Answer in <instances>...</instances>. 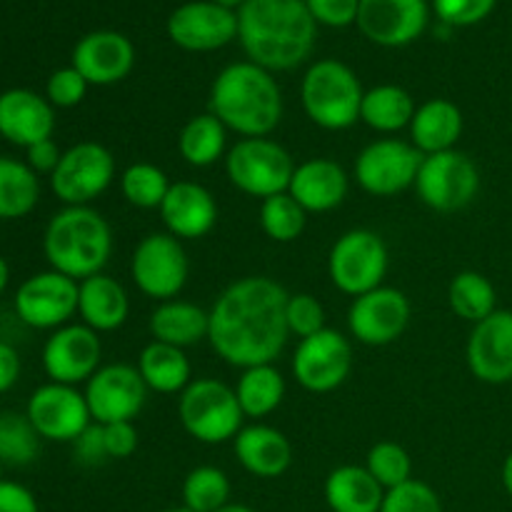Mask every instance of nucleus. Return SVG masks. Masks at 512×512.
<instances>
[{
	"instance_id": "1",
	"label": "nucleus",
	"mask_w": 512,
	"mask_h": 512,
	"mask_svg": "<svg viewBox=\"0 0 512 512\" xmlns=\"http://www.w3.org/2000/svg\"><path fill=\"white\" fill-rule=\"evenodd\" d=\"M288 290L268 275L233 280L210 308L208 343L233 368L275 363L290 338Z\"/></svg>"
},
{
	"instance_id": "2",
	"label": "nucleus",
	"mask_w": 512,
	"mask_h": 512,
	"mask_svg": "<svg viewBox=\"0 0 512 512\" xmlns=\"http://www.w3.org/2000/svg\"><path fill=\"white\" fill-rule=\"evenodd\" d=\"M318 23L305 0H245L238 8V40L250 63L285 73L313 55Z\"/></svg>"
},
{
	"instance_id": "3",
	"label": "nucleus",
	"mask_w": 512,
	"mask_h": 512,
	"mask_svg": "<svg viewBox=\"0 0 512 512\" xmlns=\"http://www.w3.org/2000/svg\"><path fill=\"white\" fill-rule=\"evenodd\" d=\"M208 110L240 138H268L283 120V90L275 73L240 60L215 75Z\"/></svg>"
},
{
	"instance_id": "4",
	"label": "nucleus",
	"mask_w": 512,
	"mask_h": 512,
	"mask_svg": "<svg viewBox=\"0 0 512 512\" xmlns=\"http://www.w3.org/2000/svg\"><path fill=\"white\" fill-rule=\"evenodd\" d=\"M43 253L50 270L80 283L105 270L113 253V228L90 205H65L45 225Z\"/></svg>"
},
{
	"instance_id": "5",
	"label": "nucleus",
	"mask_w": 512,
	"mask_h": 512,
	"mask_svg": "<svg viewBox=\"0 0 512 512\" xmlns=\"http://www.w3.org/2000/svg\"><path fill=\"white\" fill-rule=\"evenodd\" d=\"M363 83L343 60L320 58L308 65L300 80V103L305 115L318 128L340 133L360 120Z\"/></svg>"
},
{
	"instance_id": "6",
	"label": "nucleus",
	"mask_w": 512,
	"mask_h": 512,
	"mask_svg": "<svg viewBox=\"0 0 512 512\" xmlns=\"http://www.w3.org/2000/svg\"><path fill=\"white\" fill-rule=\"evenodd\" d=\"M178 418L185 433L203 445H223L243 430L235 390L215 378H193L178 395Z\"/></svg>"
},
{
	"instance_id": "7",
	"label": "nucleus",
	"mask_w": 512,
	"mask_h": 512,
	"mask_svg": "<svg viewBox=\"0 0 512 512\" xmlns=\"http://www.w3.org/2000/svg\"><path fill=\"white\" fill-rule=\"evenodd\" d=\"M295 160L288 148L268 138H240L225 155V175L230 185L248 198H273L288 193L295 173Z\"/></svg>"
},
{
	"instance_id": "8",
	"label": "nucleus",
	"mask_w": 512,
	"mask_h": 512,
	"mask_svg": "<svg viewBox=\"0 0 512 512\" xmlns=\"http://www.w3.org/2000/svg\"><path fill=\"white\" fill-rule=\"evenodd\" d=\"M390 253L375 230L353 228L340 235L328 253V278L343 295L358 298L385 285Z\"/></svg>"
},
{
	"instance_id": "9",
	"label": "nucleus",
	"mask_w": 512,
	"mask_h": 512,
	"mask_svg": "<svg viewBox=\"0 0 512 512\" xmlns=\"http://www.w3.org/2000/svg\"><path fill=\"white\" fill-rule=\"evenodd\" d=\"M130 278L150 300H175L190 278V260L183 240L170 233H148L130 255Z\"/></svg>"
},
{
	"instance_id": "10",
	"label": "nucleus",
	"mask_w": 512,
	"mask_h": 512,
	"mask_svg": "<svg viewBox=\"0 0 512 512\" xmlns=\"http://www.w3.org/2000/svg\"><path fill=\"white\" fill-rule=\"evenodd\" d=\"M413 188L420 203L435 213H455L478 198L480 170L475 160L458 148L425 155Z\"/></svg>"
},
{
	"instance_id": "11",
	"label": "nucleus",
	"mask_w": 512,
	"mask_h": 512,
	"mask_svg": "<svg viewBox=\"0 0 512 512\" xmlns=\"http://www.w3.org/2000/svg\"><path fill=\"white\" fill-rule=\"evenodd\" d=\"M425 155L410 140L378 138L365 145L353 165L360 190L375 198H393L413 188Z\"/></svg>"
},
{
	"instance_id": "12",
	"label": "nucleus",
	"mask_w": 512,
	"mask_h": 512,
	"mask_svg": "<svg viewBox=\"0 0 512 512\" xmlns=\"http://www.w3.org/2000/svg\"><path fill=\"white\" fill-rule=\"evenodd\" d=\"M115 180V158L95 140L63 150L58 168L50 175V190L63 205H90Z\"/></svg>"
},
{
	"instance_id": "13",
	"label": "nucleus",
	"mask_w": 512,
	"mask_h": 512,
	"mask_svg": "<svg viewBox=\"0 0 512 512\" xmlns=\"http://www.w3.org/2000/svg\"><path fill=\"white\" fill-rule=\"evenodd\" d=\"M293 378L308 393H333L353 370V343L340 330L325 328L303 338L293 353Z\"/></svg>"
},
{
	"instance_id": "14",
	"label": "nucleus",
	"mask_w": 512,
	"mask_h": 512,
	"mask_svg": "<svg viewBox=\"0 0 512 512\" xmlns=\"http://www.w3.org/2000/svg\"><path fill=\"white\" fill-rule=\"evenodd\" d=\"M20 323L35 330H58L78 315V280L43 270L23 280L13 298Z\"/></svg>"
},
{
	"instance_id": "15",
	"label": "nucleus",
	"mask_w": 512,
	"mask_h": 512,
	"mask_svg": "<svg viewBox=\"0 0 512 512\" xmlns=\"http://www.w3.org/2000/svg\"><path fill=\"white\" fill-rule=\"evenodd\" d=\"M85 400L93 423H135L148 400V385L138 368L128 363L100 365L98 373L85 383Z\"/></svg>"
},
{
	"instance_id": "16",
	"label": "nucleus",
	"mask_w": 512,
	"mask_h": 512,
	"mask_svg": "<svg viewBox=\"0 0 512 512\" xmlns=\"http://www.w3.org/2000/svg\"><path fill=\"white\" fill-rule=\"evenodd\" d=\"M410 300L403 290L380 285L370 293L353 298L348 310L350 338L368 348H385L408 330Z\"/></svg>"
},
{
	"instance_id": "17",
	"label": "nucleus",
	"mask_w": 512,
	"mask_h": 512,
	"mask_svg": "<svg viewBox=\"0 0 512 512\" xmlns=\"http://www.w3.org/2000/svg\"><path fill=\"white\" fill-rule=\"evenodd\" d=\"M103 345L100 335L83 323H68L53 330L43 345V370L50 383L85 385L100 370Z\"/></svg>"
},
{
	"instance_id": "18",
	"label": "nucleus",
	"mask_w": 512,
	"mask_h": 512,
	"mask_svg": "<svg viewBox=\"0 0 512 512\" xmlns=\"http://www.w3.org/2000/svg\"><path fill=\"white\" fill-rule=\"evenodd\" d=\"M168 38L188 53H213L238 38V10L213 0H190L170 13Z\"/></svg>"
},
{
	"instance_id": "19",
	"label": "nucleus",
	"mask_w": 512,
	"mask_h": 512,
	"mask_svg": "<svg viewBox=\"0 0 512 512\" xmlns=\"http://www.w3.org/2000/svg\"><path fill=\"white\" fill-rule=\"evenodd\" d=\"M25 415L40 438L50 443H73L93 423L85 393L73 385L50 383V380L33 390Z\"/></svg>"
},
{
	"instance_id": "20",
	"label": "nucleus",
	"mask_w": 512,
	"mask_h": 512,
	"mask_svg": "<svg viewBox=\"0 0 512 512\" xmlns=\"http://www.w3.org/2000/svg\"><path fill=\"white\" fill-rule=\"evenodd\" d=\"M430 8L425 0H360L358 28L380 48H403L425 33Z\"/></svg>"
},
{
	"instance_id": "21",
	"label": "nucleus",
	"mask_w": 512,
	"mask_h": 512,
	"mask_svg": "<svg viewBox=\"0 0 512 512\" xmlns=\"http://www.w3.org/2000/svg\"><path fill=\"white\" fill-rule=\"evenodd\" d=\"M465 360L480 383H512V310H495L490 318L473 325Z\"/></svg>"
},
{
	"instance_id": "22",
	"label": "nucleus",
	"mask_w": 512,
	"mask_h": 512,
	"mask_svg": "<svg viewBox=\"0 0 512 512\" xmlns=\"http://www.w3.org/2000/svg\"><path fill=\"white\" fill-rule=\"evenodd\" d=\"M70 65L90 85L108 88L130 75L135 65V45L118 30H93L75 43Z\"/></svg>"
},
{
	"instance_id": "23",
	"label": "nucleus",
	"mask_w": 512,
	"mask_h": 512,
	"mask_svg": "<svg viewBox=\"0 0 512 512\" xmlns=\"http://www.w3.org/2000/svg\"><path fill=\"white\" fill-rule=\"evenodd\" d=\"M165 233L178 240H200L213 233L218 223V203L205 185L178 180L170 185L163 205L158 208Z\"/></svg>"
},
{
	"instance_id": "24",
	"label": "nucleus",
	"mask_w": 512,
	"mask_h": 512,
	"mask_svg": "<svg viewBox=\"0 0 512 512\" xmlns=\"http://www.w3.org/2000/svg\"><path fill=\"white\" fill-rule=\"evenodd\" d=\"M55 108L48 98L28 88L0 93V138L28 150L40 140L53 138Z\"/></svg>"
},
{
	"instance_id": "25",
	"label": "nucleus",
	"mask_w": 512,
	"mask_h": 512,
	"mask_svg": "<svg viewBox=\"0 0 512 512\" xmlns=\"http://www.w3.org/2000/svg\"><path fill=\"white\" fill-rule=\"evenodd\" d=\"M350 175L333 158H310L295 165L288 193L305 213H330L348 198Z\"/></svg>"
},
{
	"instance_id": "26",
	"label": "nucleus",
	"mask_w": 512,
	"mask_h": 512,
	"mask_svg": "<svg viewBox=\"0 0 512 512\" xmlns=\"http://www.w3.org/2000/svg\"><path fill=\"white\" fill-rule=\"evenodd\" d=\"M233 453L245 473L260 480H273L288 473L293 463V445L278 428L265 423L243 425L233 440Z\"/></svg>"
},
{
	"instance_id": "27",
	"label": "nucleus",
	"mask_w": 512,
	"mask_h": 512,
	"mask_svg": "<svg viewBox=\"0 0 512 512\" xmlns=\"http://www.w3.org/2000/svg\"><path fill=\"white\" fill-rule=\"evenodd\" d=\"M78 315L80 323L95 333H113L128 323L130 298L123 283L110 275L98 273L78 283Z\"/></svg>"
},
{
	"instance_id": "28",
	"label": "nucleus",
	"mask_w": 512,
	"mask_h": 512,
	"mask_svg": "<svg viewBox=\"0 0 512 512\" xmlns=\"http://www.w3.org/2000/svg\"><path fill=\"white\" fill-rule=\"evenodd\" d=\"M410 143L423 155L455 150L463 135V110L448 98H430L415 108L410 120Z\"/></svg>"
},
{
	"instance_id": "29",
	"label": "nucleus",
	"mask_w": 512,
	"mask_h": 512,
	"mask_svg": "<svg viewBox=\"0 0 512 512\" xmlns=\"http://www.w3.org/2000/svg\"><path fill=\"white\" fill-rule=\"evenodd\" d=\"M148 328L153 340L175 348H190L208 340L210 310L190 303V300H165L150 313Z\"/></svg>"
},
{
	"instance_id": "30",
	"label": "nucleus",
	"mask_w": 512,
	"mask_h": 512,
	"mask_svg": "<svg viewBox=\"0 0 512 512\" xmlns=\"http://www.w3.org/2000/svg\"><path fill=\"white\" fill-rule=\"evenodd\" d=\"M385 488L365 465H340L325 478V503L333 512H380Z\"/></svg>"
},
{
	"instance_id": "31",
	"label": "nucleus",
	"mask_w": 512,
	"mask_h": 512,
	"mask_svg": "<svg viewBox=\"0 0 512 512\" xmlns=\"http://www.w3.org/2000/svg\"><path fill=\"white\" fill-rule=\"evenodd\" d=\"M138 373L148 390L160 395H180L193 383V365L183 348L150 340L138 358Z\"/></svg>"
},
{
	"instance_id": "32",
	"label": "nucleus",
	"mask_w": 512,
	"mask_h": 512,
	"mask_svg": "<svg viewBox=\"0 0 512 512\" xmlns=\"http://www.w3.org/2000/svg\"><path fill=\"white\" fill-rule=\"evenodd\" d=\"M415 100L405 88L393 83L375 85L365 90L363 105H360V123L380 135H395L400 130L410 128V120L415 115Z\"/></svg>"
},
{
	"instance_id": "33",
	"label": "nucleus",
	"mask_w": 512,
	"mask_h": 512,
	"mask_svg": "<svg viewBox=\"0 0 512 512\" xmlns=\"http://www.w3.org/2000/svg\"><path fill=\"white\" fill-rule=\"evenodd\" d=\"M233 390L245 418L260 423L280 408L288 385H285L283 373L275 368V363H265L240 370V378L233 385Z\"/></svg>"
},
{
	"instance_id": "34",
	"label": "nucleus",
	"mask_w": 512,
	"mask_h": 512,
	"mask_svg": "<svg viewBox=\"0 0 512 512\" xmlns=\"http://www.w3.org/2000/svg\"><path fill=\"white\" fill-rule=\"evenodd\" d=\"M228 133L230 130L210 110L208 113L193 115L178 135L180 158L190 168H210V165L220 163L230 150Z\"/></svg>"
},
{
	"instance_id": "35",
	"label": "nucleus",
	"mask_w": 512,
	"mask_h": 512,
	"mask_svg": "<svg viewBox=\"0 0 512 512\" xmlns=\"http://www.w3.org/2000/svg\"><path fill=\"white\" fill-rule=\"evenodd\" d=\"M40 200V178L25 160L0 155V220L25 218Z\"/></svg>"
},
{
	"instance_id": "36",
	"label": "nucleus",
	"mask_w": 512,
	"mask_h": 512,
	"mask_svg": "<svg viewBox=\"0 0 512 512\" xmlns=\"http://www.w3.org/2000/svg\"><path fill=\"white\" fill-rule=\"evenodd\" d=\"M448 305L460 320L478 325L498 310V293L490 278L478 270H463L448 285Z\"/></svg>"
},
{
	"instance_id": "37",
	"label": "nucleus",
	"mask_w": 512,
	"mask_h": 512,
	"mask_svg": "<svg viewBox=\"0 0 512 512\" xmlns=\"http://www.w3.org/2000/svg\"><path fill=\"white\" fill-rule=\"evenodd\" d=\"M118 180L125 203L138 210H158L173 185L168 173L153 163H130Z\"/></svg>"
},
{
	"instance_id": "38",
	"label": "nucleus",
	"mask_w": 512,
	"mask_h": 512,
	"mask_svg": "<svg viewBox=\"0 0 512 512\" xmlns=\"http://www.w3.org/2000/svg\"><path fill=\"white\" fill-rule=\"evenodd\" d=\"M230 503V478L215 465H198L183 480V508L218 512Z\"/></svg>"
},
{
	"instance_id": "39",
	"label": "nucleus",
	"mask_w": 512,
	"mask_h": 512,
	"mask_svg": "<svg viewBox=\"0 0 512 512\" xmlns=\"http://www.w3.org/2000/svg\"><path fill=\"white\" fill-rule=\"evenodd\" d=\"M40 435L25 413H0V460L10 468L30 465L40 453Z\"/></svg>"
},
{
	"instance_id": "40",
	"label": "nucleus",
	"mask_w": 512,
	"mask_h": 512,
	"mask_svg": "<svg viewBox=\"0 0 512 512\" xmlns=\"http://www.w3.org/2000/svg\"><path fill=\"white\" fill-rule=\"evenodd\" d=\"M308 225V213L290 193H278L260 203V228L273 243H295Z\"/></svg>"
},
{
	"instance_id": "41",
	"label": "nucleus",
	"mask_w": 512,
	"mask_h": 512,
	"mask_svg": "<svg viewBox=\"0 0 512 512\" xmlns=\"http://www.w3.org/2000/svg\"><path fill=\"white\" fill-rule=\"evenodd\" d=\"M365 470L383 485L385 490H393L398 485L413 480V458L403 445L393 443V440H383L375 443L368 450L365 458Z\"/></svg>"
},
{
	"instance_id": "42",
	"label": "nucleus",
	"mask_w": 512,
	"mask_h": 512,
	"mask_svg": "<svg viewBox=\"0 0 512 512\" xmlns=\"http://www.w3.org/2000/svg\"><path fill=\"white\" fill-rule=\"evenodd\" d=\"M380 512H443L438 493L423 480H408L393 490H385Z\"/></svg>"
},
{
	"instance_id": "43",
	"label": "nucleus",
	"mask_w": 512,
	"mask_h": 512,
	"mask_svg": "<svg viewBox=\"0 0 512 512\" xmlns=\"http://www.w3.org/2000/svg\"><path fill=\"white\" fill-rule=\"evenodd\" d=\"M285 320H288L290 335H298L300 340L310 338V335L325 330V308L315 295L310 293H295L288 295V305H285Z\"/></svg>"
},
{
	"instance_id": "44",
	"label": "nucleus",
	"mask_w": 512,
	"mask_h": 512,
	"mask_svg": "<svg viewBox=\"0 0 512 512\" xmlns=\"http://www.w3.org/2000/svg\"><path fill=\"white\" fill-rule=\"evenodd\" d=\"M88 88V80L73 65H68V68H58L50 75L48 83H45V98H48V103L53 108L68 110L83 103L85 95H88Z\"/></svg>"
},
{
	"instance_id": "45",
	"label": "nucleus",
	"mask_w": 512,
	"mask_h": 512,
	"mask_svg": "<svg viewBox=\"0 0 512 512\" xmlns=\"http://www.w3.org/2000/svg\"><path fill=\"white\" fill-rule=\"evenodd\" d=\"M498 0H433L438 20L448 28H468L478 25L495 10Z\"/></svg>"
},
{
	"instance_id": "46",
	"label": "nucleus",
	"mask_w": 512,
	"mask_h": 512,
	"mask_svg": "<svg viewBox=\"0 0 512 512\" xmlns=\"http://www.w3.org/2000/svg\"><path fill=\"white\" fill-rule=\"evenodd\" d=\"M305 5L318 25L348 28V25L358 23L360 0H305Z\"/></svg>"
},
{
	"instance_id": "47",
	"label": "nucleus",
	"mask_w": 512,
	"mask_h": 512,
	"mask_svg": "<svg viewBox=\"0 0 512 512\" xmlns=\"http://www.w3.org/2000/svg\"><path fill=\"white\" fill-rule=\"evenodd\" d=\"M70 445H73V455L80 465L95 468V465H103L105 460H110L108 450H105L103 425L100 423H90Z\"/></svg>"
},
{
	"instance_id": "48",
	"label": "nucleus",
	"mask_w": 512,
	"mask_h": 512,
	"mask_svg": "<svg viewBox=\"0 0 512 512\" xmlns=\"http://www.w3.org/2000/svg\"><path fill=\"white\" fill-rule=\"evenodd\" d=\"M105 450L110 460H128L138 450V428L135 423H108L103 425Z\"/></svg>"
},
{
	"instance_id": "49",
	"label": "nucleus",
	"mask_w": 512,
	"mask_h": 512,
	"mask_svg": "<svg viewBox=\"0 0 512 512\" xmlns=\"http://www.w3.org/2000/svg\"><path fill=\"white\" fill-rule=\"evenodd\" d=\"M0 512H38V503L25 485L0 480Z\"/></svg>"
},
{
	"instance_id": "50",
	"label": "nucleus",
	"mask_w": 512,
	"mask_h": 512,
	"mask_svg": "<svg viewBox=\"0 0 512 512\" xmlns=\"http://www.w3.org/2000/svg\"><path fill=\"white\" fill-rule=\"evenodd\" d=\"M60 158H63V150L55 145L53 138L48 140H40V143L30 145L25 150V163L35 170V173H45V175H53V170L58 168Z\"/></svg>"
},
{
	"instance_id": "51",
	"label": "nucleus",
	"mask_w": 512,
	"mask_h": 512,
	"mask_svg": "<svg viewBox=\"0 0 512 512\" xmlns=\"http://www.w3.org/2000/svg\"><path fill=\"white\" fill-rule=\"evenodd\" d=\"M20 378V355L10 343L0 340V393H8Z\"/></svg>"
},
{
	"instance_id": "52",
	"label": "nucleus",
	"mask_w": 512,
	"mask_h": 512,
	"mask_svg": "<svg viewBox=\"0 0 512 512\" xmlns=\"http://www.w3.org/2000/svg\"><path fill=\"white\" fill-rule=\"evenodd\" d=\"M500 478H503V488L508 490V495L512 498V453L505 458L503 463V473H500Z\"/></svg>"
},
{
	"instance_id": "53",
	"label": "nucleus",
	"mask_w": 512,
	"mask_h": 512,
	"mask_svg": "<svg viewBox=\"0 0 512 512\" xmlns=\"http://www.w3.org/2000/svg\"><path fill=\"white\" fill-rule=\"evenodd\" d=\"M8 283H10V265H8V260L0 255V293L8 288Z\"/></svg>"
},
{
	"instance_id": "54",
	"label": "nucleus",
	"mask_w": 512,
	"mask_h": 512,
	"mask_svg": "<svg viewBox=\"0 0 512 512\" xmlns=\"http://www.w3.org/2000/svg\"><path fill=\"white\" fill-rule=\"evenodd\" d=\"M218 512H255L253 508H248V505H240V503H228L225 508H220Z\"/></svg>"
},
{
	"instance_id": "55",
	"label": "nucleus",
	"mask_w": 512,
	"mask_h": 512,
	"mask_svg": "<svg viewBox=\"0 0 512 512\" xmlns=\"http://www.w3.org/2000/svg\"><path fill=\"white\" fill-rule=\"evenodd\" d=\"M213 3H220V5H225V8H240V5L245 3V0H213Z\"/></svg>"
},
{
	"instance_id": "56",
	"label": "nucleus",
	"mask_w": 512,
	"mask_h": 512,
	"mask_svg": "<svg viewBox=\"0 0 512 512\" xmlns=\"http://www.w3.org/2000/svg\"><path fill=\"white\" fill-rule=\"evenodd\" d=\"M160 512H190L188 508H168V510H160Z\"/></svg>"
},
{
	"instance_id": "57",
	"label": "nucleus",
	"mask_w": 512,
	"mask_h": 512,
	"mask_svg": "<svg viewBox=\"0 0 512 512\" xmlns=\"http://www.w3.org/2000/svg\"><path fill=\"white\" fill-rule=\"evenodd\" d=\"M3 468L5 465H3V460H0V480H3Z\"/></svg>"
}]
</instances>
